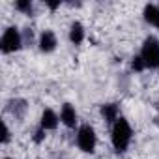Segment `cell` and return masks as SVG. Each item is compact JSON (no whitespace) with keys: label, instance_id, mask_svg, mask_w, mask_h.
<instances>
[{"label":"cell","instance_id":"obj_1","mask_svg":"<svg viewBox=\"0 0 159 159\" xmlns=\"http://www.w3.org/2000/svg\"><path fill=\"white\" fill-rule=\"evenodd\" d=\"M131 137H133V129H131L129 122L120 116L112 124V133H111V140H112L114 150L116 152H125L129 142H131Z\"/></svg>","mask_w":159,"mask_h":159},{"label":"cell","instance_id":"obj_2","mask_svg":"<svg viewBox=\"0 0 159 159\" xmlns=\"http://www.w3.org/2000/svg\"><path fill=\"white\" fill-rule=\"evenodd\" d=\"M140 58L144 60L146 67L150 69H157L159 67V39L150 36L144 39L142 43V51H140Z\"/></svg>","mask_w":159,"mask_h":159},{"label":"cell","instance_id":"obj_3","mask_svg":"<svg viewBox=\"0 0 159 159\" xmlns=\"http://www.w3.org/2000/svg\"><path fill=\"white\" fill-rule=\"evenodd\" d=\"M96 144H98V137H96V131L92 125L84 124L79 127V131H77V146L84 153H94Z\"/></svg>","mask_w":159,"mask_h":159},{"label":"cell","instance_id":"obj_4","mask_svg":"<svg viewBox=\"0 0 159 159\" xmlns=\"http://www.w3.org/2000/svg\"><path fill=\"white\" fill-rule=\"evenodd\" d=\"M23 45V36L21 32L15 28V26H10L4 30L2 34V39H0V49H2L4 54H10V52H15L19 51Z\"/></svg>","mask_w":159,"mask_h":159},{"label":"cell","instance_id":"obj_5","mask_svg":"<svg viewBox=\"0 0 159 159\" xmlns=\"http://www.w3.org/2000/svg\"><path fill=\"white\" fill-rule=\"evenodd\" d=\"M38 45H39V51L41 52H52L56 49V45H58L56 34L52 30H43L41 36H39V43Z\"/></svg>","mask_w":159,"mask_h":159},{"label":"cell","instance_id":"obj_6","mask_svg":"<svg viewBox=\"0 0 159 159\" xmlns=\"http://www.w3.org/2000/svg\"><path fill=\"white\" fill-rule=\"evenodd\" d=\"M60 122L66 127H75L77 125V111L71 103H64L60 109Z\"/></svg>","mask_w":159,"mask_h":159},{"label":"cell","instance_id":"obj_7","mask_svg":"<svg viewBox=\"0 0 159 159\" xmlns=\"http://www.w3.org/2000/svg\"><path fill=\"white\" fill-rule=\"evenodd\" d=\"M58 122H60V116L52 111V109H45L41 112V122H39V127L45 129V131H52L58 127Z\"/></svg>","mask_w":159,"mask_h":159},{"label":"cell","instance_id":"obj_8","mask_svg":"<svg viewBox=\"0 0 159 159\" xmlns=\"http://www.w3.org/2000/svg\"><path fill=\"white\" fill-rule=\"evenodd\" d=\"M142 15H144V21H146L148 25H152V26H155V28L159 30V6H155V4H146Z\"/></svg>","mask_w":159,"mask_h":159},{"label":"cell","instance_id":"obj_9","mask_svg":"<svg viewBox=\"0 0 159 159\" xmlns=\"http://www.w3.org/2000/svg\"><path fill=\"white\" fill-rule=\"evenodd\" d=\"M101 114H103V118H105L107 122L114 124V122L120 118L118 105H116V103H107V105H103V107H101Z\"/></svg>","mask_w":159,"mask_h":159},{"label":"cell","instance_id":"obj_10","mask_svg":"<svg viewBox=\"0 0 159 159\" xmlns=\"http://www.w3.org/2000/svg\"><path fill=\"white\" fill-rule=\"evenodd\" d=\"M83 39H84V26L81 23H73L69 28V41L73 45H79L83 43Z\"/></svg>","mask_w":159,"mask_h":159},{"label":"cell","instance_id":"obj_11","mask_svg":"<svg viewBox=\"0 0 159 159\" xmlns=\"http://www.w3.org/2000/svg\"><path fill=\"white\" fill-rule=\"evenodd\" d=\"M15 8H17L19 11L30 13V11H32V2H30V0H19V2L15 4Z\"/></svg>","mask_w":159,"mask_h":159},{"label":"cell","instance_id":"obj_12","mask_svg":"<svg viewBox=\"0 0 159 159\" xmlns=\"http://www.w3.org/2000/svg\"><path fill=\"white\" fill-rule=\"evenodd\" d=\"M131 67H133L135 71H142V69H146V64H144V60H142L140 56H135L133 62H131Z\"/></svg>","mask_w":159,"mask_h":159},{"label":"cell","instance_id":"obj_13","mask_svg":"<svg viewBox=\"0 0 159 159\" xmlns=\"http://www.w3.org/2000/svg\"><path fill=\"white\" fill-rule=\"evenodd\" d=\"M2 129H4V133H2V144H6V142L10 140V129H8V125H6V122L2 124Z\"/></svg>","mask_w":159,"mask_h":159},{"label":"cell","instance_id":"obj_14","mask_svg":"<svg viewBox=\"0 0 159 159\" xmlns=\"http://www.w3.org/2000/svg\"><path fill=\"white\" fill-rule=\"evenodd\" d=\"M43 137H45V129H41V127H39V129L36 131V137H34V140H36V142H41V140H43Z\"/></svg>","mask_w":159,"mask_h":159},{"label":"cell","instance_id":"obj_15","mask_svg":"<svg viewBox=\"0 0 159 159\" xmlns=\"http://www.w3.org/2000/svg\"><path fill=\"white\" fill-rule=\"evenodd\" d=\"M47 6H49L51 10H56V8L60 6V2H47Z\"/></svg>","mask_w":159,"mask_h":159},{"label":"cell","instance_id":"obj_16","mask_svg":"<svg viewBox=\"0 0 159 159\" xmlns=\"http://www.w3.org/2000/svg\"><path fill=\"white\" fill-rule=\"evenodd\" d=\"M4 159H11V157H4Z\"/></svg>","mask_w":159,"mask_h":159}]
</instances>
